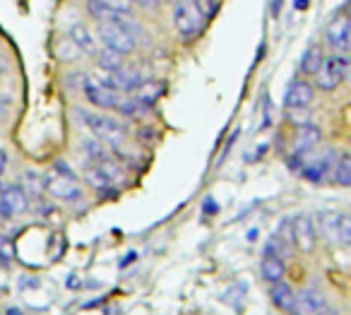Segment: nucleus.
Segmentation results:
<instances>
[{"mask_svg": "<svg viewBox=\"0 0 351 315\" xmlns=\"http://www.w3.org/2000/svg\"><path fill=\"white\" fill-rule=\"evenodd\" d=\"M75 116L77 121L82 123L84 128L89 130V135L97 137L99 142L104 145H111V147H123L128 142V126L118 118L108 116V113H101V111H89V108H75Z\"/></svg>", "mask_w": 351, "mask_h": 315, "instance_id": "nucleus-1", "label": "nucleus"}, {"mask_svg": "<svg viewBox=\"0 0 351 315\" xmlns=\"http://www.w3.org/2000/svg\"><path fill=\"white\" fill-rule=\"evenodd\" d=\"M137 30L142 27H137L130 17H118L113 22H99L97 39L104 44V49L130 56L137 49Z\"/></svg>", "mask_w": 351, "mask_h": 315, "instance_id": "nucleus-2", "label": "nucleus"}, {"mask_svg": "<svg viewBox=\"0 0 351 315\" xmlns=\"http://www.w3.org/2000/svg\"><path fill=\"white\" fill-rule=\"evenodd\" d=\"M44 190L60 202H77L82 200V183L65 161H56L44 174Z\"/></svg>", "mask_w": 351, "mask_h": 315, "instance_id": "nucleus-3", "label": "nucleus"}, {"mask_svg": "<svg viewBox=\"0 0 351 315\" xmlns=\"http://www.w3.org/2000/svg\"><path fill=\"white\" fill-rule=\"evenodd\" d=\"M171 20H173V30L178 34V39L183 41L197 39L207 25L200 12V5H197V0H176Z\"/></svg>", "mask_w": 351, "mask_h": 315, "instance_id": "nucleus-4", "label": "nucleus"}, {"mask_svg": "<svg viewBox=\"0 0 351 315\" xmlns=\"http://www.w3.org/2000/svg\"><path fill=\"white\" fill-rule=\"evenodd\" d=\"M349 56L346 54H332V56H325L317 68V73L313 75L315 78V84L313 87L320 89V92H335L339 89V84L349 78Z\"/></svg>", "mask_w": 351, "mask_h": 315, "instance_id": "nucleus-5", "label": "nucleus"}, {"mask_svg": "<svg viewBox=\"0 0 351 315\" xmlns=\"http://www.w3.org/2000/svg\"><path fill=\"white\" fill-rule=\"evenodd\" d=\"M349 41H351V20L341 8L330 25L325 27V44L330 46L335 54H349Z\"/></svg>", "mask_w": 351, "mask_h": 315, "instance_id": "nucleus-6", "label": "nucleus"}, {"mask_svg": "<svg viewBox=\"0 0 351 315\" xmlns=\"http://www.w3.org/2000/svg\"><path fill=\"white\" fill-rule=\"evenodd\" d=\"M291 233H293V248L301 250L303 255H311L317 248V229L313 217H308V214L291 217Z\"/></svg>", "mask_w": 351, "mask_h": 315, "instance_id": "nucleus-7", "label": "nucleus"}, {"mask_svg": "<svg viewBox=\"0 0 351 315\" xmlns=\"http://www.w3.org/2000/svg\"><path fill=\"white\" fill-rule=\"evenodd\" d=\"M327 308V294L317 286H306L298 294H293V303L289 313L293 315H317Z\"/></svg>", "mask_w": 351, "mask_h": 315, "instance_id": "nucleus-8", "label": "nucleus"}, {"mask_svg": "<svg viewBox=\"0 0 351 315\" xmlns=\"http://www.w3.org/2000/svg\"><path fill=\"white\" fill-rule=\"evenodd\" d=\"M313 102H315V87H313V82H308L301 75L293 78L287 87V94H284V106L289 111H293V108H308Z\"/></svg>", "mask_w": 351, "mask_h": 315, "instance_id": "nucleus-9", "label": "nucleus"}, {"mask_svg": "<svg viewBox=\"0 0 351 315\" xmlns=\"http://www.w3.org/2000/svg\"><path fill=\"white\" fill-rule=\"evenodd\" d=\"M296 128L298 130H296V137H293V152H298V154H311V152H315L322 142L320 126L306 121Z\"/></svg>", "mask_w": 351, "mask_h": 315, "instance_id": "nucleus-10", "label": "nucleus"}, {"mask_svg": "<svg viewBox=\"0 0 351 315\" xmlns=\"http://www.w3.org/2000/svg\"><path fill=\"white\" fill-rule=\"evenodd\" d=\"M68 39L73 41L75 49H77L80 54L97 56V51H99L97 36H94V32L89 30L87 25H82V22H75V25L70 27V32H68Z\"/></svg>", "mask_w": 351, "mask_h": 315, "instance_id": "nucleus-11", "label": "nucleus"}, {"mask_svg": "<svg viewBox=\"0 0 351 315\" xmlns=\"http://www.w3.org/2000/svg\"><path fill=\"white\" fill-rule=\"evenodd\" d=\"M82 92H84V99L92 104L94 108H111L118 104V99L123 97L121 92L116 89H106V87H89V84H82Z\"/></svg>", "mask_w": 351, "mask_h": 315, "instance_id": "nucleus-12", "label": "nucleus"}, {"mask_svg": "<svg viewBox=\"0 0 351 315\" xmlns=\"http://www.w3.org/2000/svg\"><path fill=\"white\" fill-rule=\"evenodd\" d=\"M84 180H87L89 188L97 195H101V198H113V195L118 193L116 185H111V180H108L94 164H89L87 169H84Z\"/></svg>", "mask_w": 351, "mask_h": 315, "instance_id": "nucleus-13", "label": "nucleus"}, {"mask_svg": "<svg viewBox=\"0 0 351 315\" xmlns=\"http://www.w3.org/2000/svg\"><path fill=\"white\" fill-rule=\"evenodd\" d=\"M330 180L339 185V188H349L351 185V156L346 152H337V159L330 171Z\"/></svg>", "mask_w": 351, "mask_h": 315, "instance_id": "nucleus-14", "label": "nucleus"}, {"mask_svg": "<svg viewBox=\"0 0 351 315\" xmlns=\"http://www.w3.org/2000/svg\"><path fill=\"white\" fill-rule=\"evenodd\" d=\"M260 275L267 284H274V281H282L287 277V262L279 260L274 255H263V262H260Z\"/></svg>", "mask_w": 351, "mask_h": 315, "instance_id": "nucleus-15", "label": "nucleus"}, {"mask_svg": "<svg viewBox=\"0 0 351 315\" xmlns=\"http://www.w3.org/2000/svg\"><path fill=\"white\" fill-rule=\"evenodd\" d=\"M80 152H82L89 164H99V161L111 156V150H108L104 142H99L97 137H84V140L80 142Z\"/></svg>", "mask_w": 351, "mask_h": 315, "instance_id": "nucleus-16", "label": "nucleus"}, {"mask_svg": "<svg viewBox=\"0 0 351 315\" xmlns=\"http://www.w3.org/2000/svg\"><path fill=\"white\" fill-rule=\"evenodd\" d=\"M0 195L5 198V202L10 205V209L17 214H25L29 209V195L20 188V185H5V188L0 190Z\"/></svg>", "mask_w": 351, "mask_h": 315, "instance_id": "nucleus-17", "label": "nucleus"}, {"mask_svg": "<svg viewBox=\"0 0 351 315\" xmlns=\"http://www.w3.org/2000/svg\"><path fill=\"white\" fill-rule=\"evenodd\" d=\"M269 301H272L274 308H279V310H291L293 289L284 279L282 281H274V284H269Z\"/></svg>", "mask_w": 351, "mask_h": 315, "instance_id": "nucleus-18", "label": "nucleus"}, {"mask_svg": "<svg viewBox=\"0 0 351 315\" xmlns=\"http://www.w3.org/2000/svg\"><path fill=\"white\" fill-rule=\"evenodd\" d=\"M322 58H325V54H322V49L317 44L308 46L306 54L301 56V63H298V70H301V78H313V75L317 73V68H320Z\"/></svg>", "mask_w": 351, "mask_h": 315, "instance_id": "nucleus-19", "label": "nucleus"}, {"mask_svg": "<svg viewBox=\"0 0 351 315\" xmlns=\"http://www.w3.org/2000/svg\"><path fill=\"white\" fill-rule=\"evenodd\" d=\"M135 99H140L145 106H154L156 102L161 99V94H164V82H154V80H145V82L140 84V87L135 89Z\"/></svg>", "mask_w": 351, "mask_h": 315, "instance_id": "nucleus-20", "label": "nucleus"}, {"mask_svg": "<svg viewBox=\"0 0 351 315\" xmlns=\"http://www.w3.org/2000/svg\"><path fill=\"white\" fill-rule=\"evenodd\" d=\"M113 111H116L118 116H125V118H140L142 113L149 111V106H145L140 99L130 97V94H123V97L118 99L116 106H113Z\"/></svg>", "mask_w": 351, "mask_h": 315, "instance_id": "nucleus-21", "label": "nucleus"}, {"mask_svg": "<svg viewBox=\"0 0 351 315\" xmlns=\"http://www.w3.org/2000/svg\"><path fill=\"white\" fill-rule=\"evenodd\" d=\"M97 63H99V70H106V73H116V70L125 68V58L128 56L118 54V51H111V49H101L97 51Z\"/></svg>", "mask_w": 351, "mask_h": 315, "instance_id": "nucleus-22", "label": "nucleus"}, {"mask_svg": "<svg viewBox=\"0 0 351 315\" xmlns=\"http://www.w3.org/2000/svg\"><path fill=\"white\" fill-rule=\"evenodd\" d=\"M332 243L341 248H349L351 246V217L344 212L337 214V222H335V231H332Z\"/></svg>", "mask_w": 351, "mask_h": 315, "instance_id": "nucleus-23", "label": "nucleus"}, {"mask_svg": "<svg viewBox=\"0 0 351 315\" xmlns=\"http://www.w3.org/2000/svg\"><path fill=\"white\" fill-rule=\"evenodd\" d=\"M22 190H25L29 198H39L41 195V190H44V176L41 174H36V171H25L22 174V185H20Z\"/></svg>", "mask_w": 351, "mask_h": 315, "instance_id": "nucleus-24", "label": "nucleus"}, {"mask_svg": "<svg viewBox=\"0 0 351 315\" xmlns=\"http://www.w3.org/2000/svg\"><path fill=\"white\" fill-rule=\"evenodd\" d=\"M263 255H274V257H279V260L287 262L289 257L293 255V248L287 246V243H282L277 236H269L267 243H265V248H263Z\"/></svg>", "mask_w": 351, "mask_h": 315, "instance_id": "nucleus-25", "label": "nucleus"}, {"mask_svg": "<svg viewBox=\"0 0 351 315\" xmlns=\"http://www.w3.org/2000/svg\"><path fill=\"white\" fill-rule=\"evenodd\" d=\"M87 12H89V17L92 20H97V22H113V20H118L121 15H116L113 10H108L106 5H101L99 0H87Z\"/></svg>", "mask_w": 351, "mask_h": 315, "instance_id": "nucleus-26", "label": "nucleus"}, {"mask_svg": "<svg viewBox=\"0 0 351 315\" xmlns=\"http://www.w3.org/2000/svg\"><path fill=\"white\" fill-rule=\"evenodd\" d=\"M99 3L121 17H132V12H135V0H99Z\"/></svg>", "mask_w": 351, "mask_h": 315, "instance_id": "nucleus-27", "label": "nucleus"}, {"mask_svg": "<svg viewBox=\"0 0 351 315\" xmlns=\"http://www.w3.org/2000/svg\"><path fill=\"white\" fill-rule=\"evenodd\" d=\"M272 236H277L282 243H287V246L293 248V233H291V219H282L277 226V231L272 233Z\"/></svg>", "mask_w": 351, "mask_h": 315, "instance_id": "nucleus-28", "label": "nucleus"}, {"mask_svg": "<svg viewBox=\"0 0 351 315\" xmlns=\"http://www.w3.org/2000/svg\"><path fill=\"white\" fill-rule=\"evenodd\" d=\"M197 5H200V12H202V17H205V22H210L212 17L219 12V0H197Z\"/></svg>", "mask_w": 351, "mask_h": 315, "instance_id": "nucleus-29", "label": "nucleus"}, {"mask_svg": "<svg viewBox=\"0 0 351 315\" xmlns=\"http://www.w3.org/2000/svg\"><path fill=\"white\" fill-rule=\"evenodd\" d=\"M12 255H15V248L8 238H0V260L3 262H10Z\"/></svg>", "mask_w": 351, "mask_h": 315, "instance_id": "nucleus-30", "label": "nucleus"}, {"mask_svg": "<svg viewBox=\"0 0 351 315\" xmlns=\"http://www.w3.org/2000/svg\"><path fill=\"white\" fill-rule=\"evenodd\" d=\"M8 164H10V154H8V150H5V147H0V178H3V176H5Z\"/></svg>", "mask_w": 351, "mask_h": 315, "instance_id": "nucleus-31", "label": "nucleus"}, {"mask_svg": "<svg viewBox=\"0 0 351 315\" xmlns=\"http://www.w3.org/2000/svg\"><path fill=\"white\" fill-rule=\"evenodd\" d=\"M282 5H284V0H269V15H272L274 20L282 15Z\"/></svg>", "mask_w": 351, "mask_h": 315, "instance_id": "nucleus-32", "label": "nucleus"}, {"mask_svg": "<svg viewBox=\"0 0 351 315\" xmlns=\"http://www.w3.org/2000/svg\"><path fill=\"white\" fill-rule=\"evenodd\" d=\"M202 212H205V214H217V212H219V205H217L212 198H207L205 205H202Z\"/></svg>", "mask_w": 351, "mask_h": 315, "instance_id": "nucleus-33", "label": "nucleus"}, {"mask_svg": "<svg viewBox=\"0 0 351 315\" xmlns=\"http://www.w3.org/2000/svg\"><path fill=\"white\" fill-rule=\"evenodd\" d=\"M135 3H140V8H145V10H156L164 0H135Z\"/></svg>", "mask_w": 351, "mask_h": 315, "instance_id": "nucleus-34", "label": "nucleus"}, {"mask_svg": "<svg viewBox=\"0 0 351 315\" xmlns=\"http://www.w3.org/2000/svg\"><path fill=\"white\" fill-rule=\"evenodd\" d=\"M308 3H311V0H293V8H296L298 12H303V10H308Z\"/></svg>", "mask_w": 351, "mask_h": 315, "instance_id": "nucleus-35", "label": "nucleus"}, {"mask_svg": "<svg viewBox=\"0 0 351 315\" xmlns=\"http://www.w3.org/2000/svg\"><path fill=\"white\" fill-rule=\"evenodd\" d=\"M8 106H10V104H8L5 99H0V123H3V118H5V113H8Z\"/></svg>", "mask_w": 351, "mask_h": 315, "instance_id": "nucleus-36", "label": "nucleus"}, {"mask_svg": "<svg viewBox=\"0 0 351 315\" xmlns=\"http://www.w3.org/2000/svg\"><path fill=\"white\" fill-rule=\"evenodd\" d=\"M317 315H341V313L337 308H325V310H320Z\"/></svg>", "mask_w": 351, "mask_h": 315, "instance_id": "nucleus-37", "label": "nucleus"}, {"mask_svg": "<svg viewBox=\"0 0 351 315\" xmlns=\"http://www.w3.org/2000/svg\"><path fill=\"white\" fill-rule=\"evenodd\" d=\"M132 260H135V253H130V255H128V257H125V260H123V262H121V267H128V265H130V262H132Z\"/></svg>", "mask_w": 351, "mask_h": 315, "instance_id": "nucleus-38", "label": "nucleus"}, {"mask_svg": "<svg viewBox=\"0 0 351 315\" xmlns=\"http://www.w3.org/2000/svg\"><path fill=\"white\" fill-rule=\"evenodd\" d=\"M5 315H25V313H22L20 308H8V310H5Z\"/></svg>", "mask_w": 351, "mask_h": 315, "instance_id": "nucleus-39", "label": "nucleus"}, {"mask_svg": "<svg viewBox=\"0 0 351 315\" xmlns=\"http://www.w3.org/2000/svg\"><path fill=\"white\" fill-rule=\"evenodd\" d=\"M255 238H258V229H250V231H248V241H255Z\"/></svg>", "mask_w": 351, "mask_h": 315, "instance_id": "nucleus-40", "label": "nucleus"}, {"mask_svg": "<svg viewBox=\"0 0 351 315\" xmlns=\"http://www.w3.org/2000/svg\"><path fill=\"white\" fill-rule=\"evenodd\" d=\"M3 78H5V63H3V58H0V82H3Z\"/></svg>", "mask_w": 351, "mask_h": 315, "instance_id": "nucleus-41", "label": "nucleus"}]
</instances>
